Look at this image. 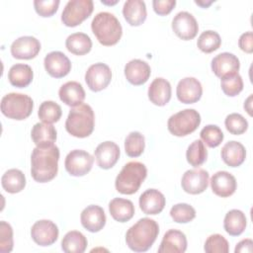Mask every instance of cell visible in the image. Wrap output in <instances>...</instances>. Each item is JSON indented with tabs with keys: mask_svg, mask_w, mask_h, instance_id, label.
<instances>
[{
	"mask_svg": "<svg viewBox=\"0 0 253 253\" xmlns=\"http://www.w3.org/2000/svg\"><path fill=\"white\" fill-rule=\"evenodd\" d=\"M224 125L226 129L235 135H239L244 133L248 128L247 120L238 113L229 114L224 121Z\"/></svg>",
	"mask_w": 253,
	"mask_h": 253,
	"instance_id": "cell-42",
	"label": "cell"
},
{
	"mask_svg": "<svg viewBox=\"0 0 253 253\" xmlns=\"http://www.w3.org/2000/svg\"><path fill=\"white\" fill-rule=\"evenodd\" d=\"M201 124V115L195 109H185L172 115L167 122L168 130L175 136L194 132Z\"/></svg>",
	"mask_w": 253,
	"mask_h": 253,
	"instance_id": "cell-7",
	"label": "cell"
},
{
	"mask_svg": "<svg viewBox=\"0 0 253 253\" xmlns=\"http://www.w3.org/2000/svg\"><path fill=\"white\" fill-rule=\"evenodd\" d=\"M123 15L130 26H140L147 16L146 5L142 0H127L123 7Z\"/></svg>",
	"mask_w": 253,
	"mask_h": 253,
	"instance_id": "cell-26",
	"label": "cell"
},
{
	"mask_svg": "<svg viewBox=\"0 0 253 253\" xmlns=\"http://www.w3.org/2000/svg\"><path fill=\"white\" fill-rule=\"evenodd\" d=\"M34 72L30 65L17 63L11 66L8 71V79L11 85L18 88H25L33 81Z\"/></svg>",
	"mask_w": 253,
	"mask_h": 253,
	"instance_id": "cell-30",
	"label": "cell"
},
{
	"mask_svg": "<svg viewBox=\"0 0 253 253\" xmlns=\"http://www.w3.org/2000/svg\"><path fill=\"white\" fill-rule=\"evenodd\" d=\"M151 74L150 66L141 59H131L125 66V76L126 80L135 86L144 84Z\"/></svg>",
	"mask_w": 253,
	"mask_h": 253,
	"instance_id": "cell-22",
	"label": "cell"
},
{
	"mask_svg": "<svg viewBox=\"0 0 253 253\" xmlns=\"http://www.w3.org/2000/svg\"><path fill=\"white\" fill-rule=\"evenodd\" d=\"M109 211L112 217L119 222H126L134 215V206L130 200L115 198L109 203Z\"/></svg>",
	"mask_w": 253,
	"mask_h": 253,
	"instance_id": "cell-29",
	"label": "cell"
},
{
	"mask_svg": "<svg viewBox=\"0 0 253 253\" xmlns=\"http://www.w3.org/2000/svg\"><path fill=\"white\" fill-rule=\"evenodd\" d=\"M202 141L209 147L213 148L218 146L223 140V132L216 125H207L200 132Z\"/></svg>",
	"mask_w": 253,
	"mask_h": 253,
	"instance_id": "cell-40",
	"label": "cell"
},
{
	"mask_svg": "<svg viewBox=\"0 0 253 253\" xmlns=\"http://www.w3.org/2000/svg\"><path fill=\"white\" fill-rule=\"evenodd\" d=\"M187 249V237L184 232L178 229H169L165 232L160 246L159 253H184Z\"/></svg>",
	"mask_w": 253,
	"mask_h": 253,
	"instance_id": "cell-23",
	"label": "cell"
},
{
	"mask_svg": "<svg viewBox=\"0 0 253 253\" xmlns=\"http://www.w3.org/2000/svg\"><path fill=\"white\" fill-rule=\"evenodd\" d=\"M59 99L67 106L76 107L83 103L85 91L83 86L77 81H68L61 85L58 90Z\"/></svg>",
	"mask_w": 253,
	"mask_h": 253,
	"instance_id": "cell-25",
	"label": "cell"
},
{
	"mask_svg": "<svg viewBox=\"0 0 253 253\" xmlns=\"http://www.w3.org/2000/svg\"><path fill=\"white\" fill-rule=\"evenodd\" d=\"M112 80L111 68L102 62H97L89 66L85 73V81L90 90L99 92L105 89Z\"/></svg>",
	"mask_w": 253,
	"mask_h": 253,
	"instance_id": "cell-10",
	"label": "cell"
},
{
	"mask_svg": "<svg viewBox=\"0 0 253 253\" xmlns=\"http://www.w3.org/2000/svg\"><path fill=\"white\" fill-rule=\"evenodd\" d=\"M186 158L188 163L194 167L201 166L208 158V150L201 139L194 140L187 149Z\"/></svg>",
	"mask_w": 253,
	"mask_h": 253,
	"instance_id": "cell-35",
	"label": "cell"
},
{
	"mask_svg": "<svg viewBox=\"0 0 253 253\" xmlns=\"http://www.w3.org/2000/svg\"><path fill=\"white\" fill-rule=\"evenodd\" d=\"M93 9L92 0H69L61 13V21L66 27H76L92 14Z\"/></svg>",
	"mask_w": 253,
	"mask_h": 253,
	"instance_id": "cell-8",
	"label": "cell"
},
{
	"mask_svg": "<svg viewBox=\"0 0 253 253\" xmlns=\"http://www.w3.org/2000/svg\"><path fill=\"white\" fill-rule=\"evenodd\" d=\"M238 45L240 49L246 53L253 52V34L251 31H248L240 36Z\"/></svg>",
	"mask_w": 253,
	"mask_h": 253,
	"instance_id": "cell-47",
	"label": "cell"
},
{
	"mask_svg": "<svg viewBox=\"0 0 253 253\" xmlns=\"http://www.w3.org/2000/svg\"><path fill=\"white\" fill-rule=\"evenodd\" d=\"M145 147L144 136L139 131H131L125 139V150L129 157H138Z\"/></svg>",
	"mask_w": 253,
	"mask_h": 253,
	"instance_id": "cell-36",
	"label": "cell"
},
{
	"mask_svg": "<svg viewBox=\"0 0 253 253\" xmlns=\"http://www.w3.org/2000/svg\"><path fill=\"white\" fill-rule=\"evenodd\" d=\"M147 176L145 165L138 161L127 162L116 177V190L124 195L136 193Z\"/></svg>",
	"mask_w": 253,
	"mask_h": 253,
	"instance_id": "cell-5",
	"label": "cell"
},
{
	"mask_svg": "<svg viewBox=\"0 0 253 253\" xmlns=\"http://www.w3.org/2000/svg\"><path fill=\"white\" fill-rule=\"evenodd\" d=\"M159 233L158 223L149 217L138 219L126 233V242L134 252H145L155 242Z\"/></svg>",
	"mask_w": 253,
	"mask_h": 253,
	"instance_id": "cell-2",
	"label": "cell"
},
{
	"mask_svg": "<svg viewBox=\"0 0 253 253\" xmlns=\"http://www.w3.org/2000/svg\"><path fill=\"white\" fill-rule=\"evenodd\" d=\"M34 101L26 94L9 93L1 100V112L9 119L22 121L27 119L33 112Z\"/></svg>",
	"mask_w": 253,
	"mask_h": 253,
	"instance_id": "cell-6",
	"label": "cell"
},
{
	"mask_svg": "<svg viewBox=\"0 0 253 253\" xmlns=\"http://www.w3.org/2000/svg\"><path fill=\"white\" fill-rule=\"evenodd\" d=\"M221 158L223 162L230 167L240 166L246 158V150L242 143L230 140L221 148Z\"/></svg>",
	"mask_w": 253,
	"mask_h": 253,
	"instance_id": "cell-27",
	"label": "cell"
},
{
	"mask_svg": "<svg viewBox=\"0 0 253 253\" xmlns=\"http://www.w3.org/2000/svg\"><path fill=\"white\" fill-rule=\"evenodd\" d=\"M221 44V39L219 35L211 30L203 32L197 42V45L200 50L206 53H211L219 48Z\"/></svg>",
	"mask_w": 253,
	"mask_h": 253,
	"instance_id": "cell-38",
	"label": "cell"
},
{
	"mask_svg": "<svg viewBox=\"0 0 253 253\" xmlns=\"http://www.w3.org/2000/svg\"><path fill=\"white\" fill-rule=\"evenodd\" d=\"M93 163L94 157L89 152L82 149H74L66 155L64 166L71 176L80 177L90 172Z\"/></svg>",
	"mask_w": 253,
	"mask_h": 253,
	"instance_id": "cell-9",
	"label": "cell"
},
{
	"mask_svg": "<svg viewBox=\"0 0 253 253\" xmlns=\"http://www.w3.org/2000/svg\"><path fill=\"white\" fill-rule=\"evenodd\" d=\"M81 224L90 232H98L106 224V214L100 206L90 205L80 214Z\"/></svg>",
	"mask_w": 253,
	"mask_h": 253,
	"instance_id": "cell-19",
	"label": "cell"
},
{
	"mask_svg": "<svg viewBox=\"0 0 253 253\" xmlns=\"http://www.w3.org/2000/svg\"><path fill=\"white\" fill-rule=\"evenodd\" d=\"M59 3V0H35L34 7L40 16L50 17L57 11Z\"/></svg>",
	"mask_w": 253,
	"mask_h": 253,
	"instance_id": "cell-45",
	"label": "cell"
},
{
	"mask_svg": "<svg viewBox=\"0 0 253 253\" xmlns=\"http://www.w3.org/2000/svg\"><path fill=\"white\" fill-rule=\"evenodd\" d=\"M220 79L221 89L229 97H234L243 90V80L238 72L225 75Z\"/></svg>",
	"mask_w": 253,
	"mask_h": 253,
	"instance_id": "cell-39",
	"label": "cell"
},
{
	"mask_svg": "<svg viewBox=\"0 0 253 253\" xmlns=\"http://www.w3.org/2000/svg\"><path fill=\"white\" fill-rule=\"evenodd\" d=\"M13 245V228L8 222L2 220L0 221V252H11Z\"/></svg>",
	"mask_w": 253,
	"mask_h": 253,
	"instance_id": "cell-44",
	"label": "cell"
},
{
	"mask_svg": "<svg viewBox=\"0 0 253 253\" xmlns=\"http://www.w3.org/2000/svg\"><path fill=\"white\" fill-rule=\"evenodd\" d=\"M120 153L119 145L110 140L100 143L94 151L96 162L102 169L112 168L118 162Z\"/></svg>",
	"mask_w": 253,
	"mask_h": 253,
	"instance_id": "cell-18",
	"label": "cell"
},
{
	"mask_svg": "<svg viewBox=\"0 0 253 253\" xmlns=\"http://www.w3.org/2000/svg\"><path fill=\"white\" fill-rule=\"evenodd\" d=\"M204 249L207 253H227L229 251V244L222 235L216 233L208 237Z\"/></svg>",
	"mask_w": 253,
	"mask_h": 253,
	"instance_id": "cell-43",
	"label": "cell"
},
{
	"mask_svg": "<svg viewBox=\"0 0 253 253\" xmlns=\"http://www.w3.org/2000/svg\"><path fill=\"white\" fill-rule=\"evenodd\" d=\"M59 148L52 144L46 147H35L31 155V174L35 181L46 183L57 174Z\"/></svg>",
	"mask_w": 253,
	"mask_h": 253,
	"instance_id": "cell-1",
	"label": "cell"
},
{
	"mask_svg": "<svg viewBox=\"0 0 253 253\" xmlns=\"http://www.w3.org/2000/svg\"><path fill=\"white\" fill-rule=\"evenodd\" d=\"M95 126V115L88 104H80L72 107L68 113L65 128L67 132L75 137L83 138L89 136Z\"/></svg>",
	"mask_w": 253,
	"mask_h": 253,
	"instance_id": "cell-4",
	"label": "cell"
},
{
	"mask_svg": "<svg viewBox=\"0 0 253 253\" xmlns=\"http://www.w3.org/2000/svg\"><path fill=\"white\" fill-rule=\"evenodd\" d=\"M176 0H153L152 6L156 14L164 16L169 14L175 7Z\"/></svg>",
	"mask_w": 253,
	"mask_h": 253,
	"instance_id": "cell-46",
	"label": "cell"
},
{
	"mask_svg": "<svg viewBox=\"0 0 253 253\" xmlns=\"http://www.w3.org/2000/svg\"><path fill=\"white\" fill-rule=\"evenodd\" d=\"M166 204L164 195L156 189H148L139 197V208L145 214L160 213Z\"/></svg>",
	"mask_w": 253,
	"mask_h": 253,
	"instance_id": "cell-21",
	"label": "cell"
},
{
	"mask_svg": "<svg viewBox=\"0 0 253 253\" xmlns=\"http://www.w3.org/2000/svg\"><path fill=\"white\" fill-rule=\"evenodd\" d=\"M172 30L178 38L184 41H189L197 36L199 25L191 13L181 11L177 13L172 20Z\"/></svg>",
	"mask_w": 253,
	"mask_h": 253,
	"instance_id": "cell-13",
	"label": "cell"
},
{
	"mask_svg": "<svg viewBox=\"0 0 253 253\" xmlns=\"http://www.w3.org/2000/svg\"><path fill=\"white\" fill-rule=\"evenodd\" d=\"M117 2H118V1H114V2H107V1H103V0H102V3H103V4H109V5H110V4H111V5H112V4H116Z\"/></svg>",
	"mask_w": 253,
	"mask_h": 253,
	"instance_id": "cell-51",
	"label": "cell"
},
{
	"mask_svg": "<svg viewBox=\"0 0 253 253\" xmlns=\"http://www.w3.org/2000/svg\"><path fill=\"white\" fill-rule=\"evenodd\" d=\"M87 238L77 230L68 231L61 240V249L66 253H83L87 248Z\"/></svg>",
	"mask_w": 253,
	"mask_h": 253,
	"instance_id": "cell-33",
	"label": "cell"
},
{
	"mask_svg": "<svg viewBox=\"0 0 253 253\" xmlns=\"http://www.w3.org/2000/svg\"><path fill=\"white\" fill-rule=\"evenodd\" d=\"M41 50V42L32 36H24L15 40L11 44V54L17 59H32Z\"/></svg>",
	"mask_w": 253,
	"mask_h": 253,
	"instance_id": "cell-14",
	"label": "cell"
},
{
	"mask_svg": "<svg viewBox=\"0 0 253 253\" xmlns=\"http://www.w3.org/2000/svg\"><path fill=\"white\" fill-rule=\"evenodd\" d=\"M62 115L61 107L53 101H44L40 105L38 116L43 123L53 124L59 121Z\"/></svg>",
	"mask_w": 253,
	"mask_h": 253,
	"instance_id": "cell-37",
	"label": "cell"
},
{
	"mask_svg": "<svg viewBox=\"0 0 253 253\" xmlns=\"http://www.w3.org/2000/svg\"><path fill=\"white\" fill-rule=\"evenodd\" d=\"M212 2H213V1H197V0L195 1V3H196L197 5H199V6L203 7V8L209 7Z\"/></svg>",
	"mask_w": 253,
	"mask_h": 253,
	"instance_id": "cell-50",
	"label": "cell"
},
{
	"mask_svg": "<svg viewBox=\"0 0 253 253\" xmlns=\"http://www.w3.org/2000/svg\"><path fill=\"white\" fill-rule=\"evenodd\" d=\"M58 234L57 225L49 219L38 220L31 228V236L40 246L52 245L57 240Z\"/></svg>",
	"mask_w": 253,
	"mask_h": 253,
	"instance_id": "cell-11",
	"label": "cell"
},
{
	"mask_svg": "<svg viewBox=\"0 0 253 253\" xmlns=\"http://www.w3.org/2000/svg\"><path fill=\"white\" fill-rule=\"evenodd\" d=\"M247 219L244 212L240 210L229 211L223 219V227L231 236L240 235L246 228Z\"/></svg>",
	"mask_w": 253,
	"mask_h": 253,
	"instance_id": "cell-31",
	"label": "cell"
},
{
	"mask_svg": "<svg viewBox=\"0 0 253 253\" xmlns=\"http://www.w3.org/2000/svg\"><path fill=\"white\" fill-rule=\"evenodd\" d=\"M1 184L6 192L10 194L19 193L24 190L26 186L25 174L19 169H9L3 174L1 178Z\"/></svg>",
	"mask_w": 253,
	"mask_h": 253,
	"instance_id": "cell-32",
	"label": "cell"
},
{
	"mask_svg": "<svg viewBox=\"0 0 253 253\" xmlns=\"http://www.w3.org/2000/svg\"><path fill=\"white\" fill-rule=\"evenodd\" d=\"M176 94L181 103L194 104L201 99L203 87L201 82L195 77H185L179 81Z\"/></svg>",
	"mask_w": 253,
	"mask_h": 253,
	"instance_id": "cell-16",
	"label": "cell"
},
{
	"mask_svg": "<svg viewBox=\"0 0 253 253\" xmlns=\"http://www.w3.org/2000/svg\"><path fill=\"white\" fill-rule=\"evenodd\" d=\"M170 215L175 222L187 223L196 217L195 209L186 203L174 205L170 210Z\"/></svg>",
	"mask_w": 253,
	"mask_h": 253,
	"instance_id": "cell-41",
	"label": "cell"
},
{
	"mask_svg": "<svg viewBox=\"0 0 253 253\" xmlns=\"http://www.w3.org/2000/svg\"><path fill=\"white\" fill-rule=\"evenodd\" d=\"M251 101H252V95H250L247 99H246V101L244 102V109L247 111V113L250 115V116H252V104H251Z\"/></svg>",
	"mask_w": 253,
	"mask_h": 253,
	"instance_id": "cell-49",
	"label": "cell"
},
{
	"mask_svg": "<svg viewBox=\"0 0 253 253\" xmlns=\"http://www.w3.org/2000/svg\"><path fill=\"white\" fill-rule=\"evenodd\" d=\"M31 136L37 146H50L56 140V129L51 124L37 123L32 128Z\"/></svg>",
	"mask_w": 253,
	"mask_h": 253,
	"instance_id": "cell-28",
	"label": "cell"
},
{
	"mask_svg": "<svg viewBox=\"0 0 253 253\" xmlns=\"http://www.w3.org/2000/svg\"><path fill=\"white\" fill-rule=\"evenodd\" d=\"M252 251H253V241L249 238L243 239L240 242H238L234 249L235 253H243V252L251 253Z\"/></svg>",
	"mask_w": 253,
	"mask_h": 253,
	"instance_id": "cell-48",
	"label": "cell"
},
{
	"mask_svg": "<svg viewBox=\"0 0 253 253\" xmlns=\"http://www.w3.org/2000/svg\"><path fill=\"white\" fill-rule=\"evenodd\" d=\"M46 72L54 78L66 76L71 70V62L69 58L61 51L54 50L47 53L43 59Z\"/></svg>",
	"mask_w": 253,
	"mask_h": 253,
	"instance_id": "cell-15",
	"label": "cell"
},
{
	"mask_svg": "<svg viewBox=\"0 0 253 253\" xmlns=\"http://www.w3.org/2000/svg\"><path fill=\"white\" fill-rule=\"evenodd\" d=\"M211 70L219 78L225 75L237 73L240 68V62L236 55L230 52H221L215 55L211 60Z\"/></svg>",
	"mask_w": 253,
	"mask_h": 253,
	"instance_id": "cell-20",
	"label": "cell"
},
{
	"mask_svg": "<svg viewBox=\"0 0 253 253\" xmlns=\"http://www.w3.org/2000/svg\"><path fill=\"white\" fill-rule=\"evenodd\" d=\"M172 88L168 80L157 77L148 87V98L156 106H165L171 99Z\"/></svg>",
	"mask_w": 253,
	"mask_h": 253,
	"instance_id": "cell-24",
	"label": "cell"
},
{
	"mask_svg": "<svg viewBox=\"0 0 253 253\" xmlns=\"http://www.w3.org/2000/svg\"><path fill=\"white\" fill-rule=\"evenodd\" d=\"M209 173L203 168L187 170L182 177L181 186L183 190L192 195H198L205 192L209 186Z\"/></svg>",
	"mask_w": 253,
	"mask_h": 253,
	"instance_id": "cell-12",
	"label": "cell"
},
{
	"mask_svg": "<svg viewBox=\"0 0 253 253\" xmlns=\"http://www.w3.org/2000/svg\"><path fill=\"white\" fill-rule=\"evenodd\" d=\"M91 29L98 42L106 46L119 42L123 35V28L120 21L110 12L98 13L92 20Z\"/></svg>",
	"mask_w": 253,
	"mask_h": 253,
	"instance_id": "cell-3",
	"label": "cell"
},
{
	"mask_svg": "<svg viewBox=\"0 0 253 253\" xmlns=\"http://www.w3.org/2000/svg\"><path fill=\"white\" fill-rule=\"evenodd\" d=\"M65 46L68 51L76 55H84L92 48V41L87 34L74 33L67 37Z\"/></svg>",
	"mask_w": 253,
	"mask_h": 253,
	"instance_id": "cell-34",
	"label": "cell"
},
{
	"mask_svg": "<svg viewBox=\"0 0 253 253\" xmlns=\"http://www.w3.org/2000/svg\"><path fill=\"white\" fill-rule=\"evenodd\" d=\"M210 183L212 192L221 198L233 195L237 188L235 177L227 171H217L211 176Z\"/></svg>",
	"mask_w": 253,
	"mask_h": 253,
	"instance_id": "cell-17",
	"label": "cell"
}]
</instances>
